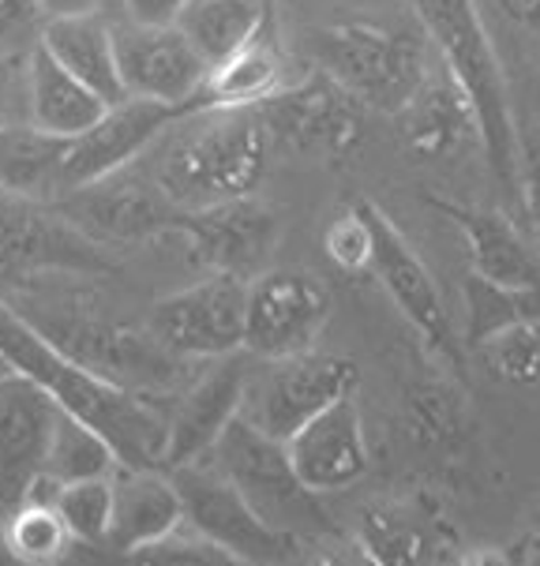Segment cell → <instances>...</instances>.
I'll return each instance as SVG.
<instances>
[{
	"label": "cell",
	"mask_w": 540,
	"mask_h": 566,
	"mask_svg": "<svg viewBox=\"0 0 540 566\" xmlns=\"http://www.w3.org/2000/svg\"><path fill=\"white\" fill-rule=\"evenodd\" d=\"M413 15L424 23L439 61L466 86L480 117V150L496 180L503 207L526 226L522 210V132L510 105L507 72L480 19L477 0H413Z\"/></svg>",
	"instance_id": "2"
},
{
	"label": "cell",
	"mask_w": 540,
	"mask_h": 566,
	"mask_svg": "<svg viewBox=\"0 0 540 566\" xmlns=\"http://www.w3.org/2000/svg\"><path fill=\"white\" fill-rule=\"evenodd\" d=\"M356 548L368 563H443L461 559L450 552L439 522L428 511H417L413 503H368L356 522Z\"/></svg>",
	"instance_id": "25"
},
{
	"label": "cell",
	"mask_w": 540,
	"mask_h": 566,
	"mask_svg": "<svg viewBox=\"0 0 540 566\" xmlns=\"http://www.w3.org/2000/svg\"><path fill=\"white\" fill-rule=\"evenodd\" d=\"M113 38H117L121 83L135 98L185 105L210 72V61L180 31L177 19L173 23L132 19L124 27H113Z\"/></svg>",
	"instance_id": "18"
},
{
	"label": "cell",
	"mask_w": 540,
	"mask_h": 566,
	"mask_svg": "<svg viewBox=\"0 0 540 566\" xmlns=\"http://www.w3.org/2000/svg\"><path fill=\"white\" fill-rule=\"evenodd\" d=\"M364 109L368 105L320 64L301 83H289L285 91L259 105L274 147L323 161H342L361 147Z\"/></svg>",
	"instance_id": "9"
},
{
	"label": "cell",
	"mask_w": 540,
	"mask_h": 566,
	"mask_svg": "<svg viewBox=\"0 0 540 566\" xmlns=\"http://www.w3.org/2000/svg\"><path fill=\"white\" fill-rule=\"evenodd\" d=\"M53 506L61 511L68 533L75 536V544H102V548H110L113 476H91V481L61 484L53 495Z\"/></svg>",
	"instance_id": "35"
},
{
	"label": "cell",
	"mask_w": 540,
	"mask_h": 566,
	"mask_svg": "<svg viewBox=\"0 0 540 566\" xmlns=\"http://www.w3.org/2000/svg\"><path fill=\"white\" fill-rule=\"evenodd\" d=\"M42 45L110 105L128 98L117 69V38H113V27L98 12L53 15L42 34Z\"/></svg>",
	"instance_id": "28"
},
{
	"label": "cell",
	"mask_w": 540,
	"mask_h": 566,
	"mask_svg": "<svg viewBox=\"0 0 540 566\" xmlns=\"http://www.w3.org/2000/svg\"><path fill=\"white\" fill-rule=\"evenodd\" d=\"M185 522V499L173 484L169 469L121 465L113 473V533L110 552L128 555L143 544L158 541Z\"/></svg>",
	"instance_id": "24"
},
{
	"label": "cell",
	"mask_w": 540,
	"mask_h": 566,
	"mask_svg": "<svg viewBox=\"0 0 540 566\" xmlns=\"http://www.w3.org/2000/svg\"><path fill=\"white\" fill-rule=\"evenodd\" d=\"M285 450L301 481L320 495L342 492V488L361 481L368 473V443H364L356 395L338 398L334 406L315 412L304 428H297L285 439Z\"/></svg>",
	"instance_id": "21"
},
{
	"label": "cell",
	"mask_w": 540,
	"mask_h": 566,
	"mask_svg": "<svg viewBox=\"0 0 540 566\" xmlns=\"http://www.w3.org/2000/svg\"><path fill=\"white\" fill-rule=\"evenodd\" d=\"M72 139L38 128L34 120H0V188L53 203L64 191Z\"/></svg>",
	"instance_id": "27"
},
{
	"label": "cell",
	"mask_w": 540,
	"mask_h": 566,
	"mask_svg": "<svg viewBox=\"0 0 540 566\" xmlns=\"http://www.w3.org/2000/svg\"><path fill=\"white\" fill-rule=\"evenodd\" d=\"M45 12L53 15H86V12H98L102 0H42Z\"/></svg>",
	"instance_id": "44"
},
{
	"label": "cell",
	"mask_w": 540,
	"mask_h": 566,
	"mask_svg": "<svg viewBox=\"0 0 540 566\" xmlns=\"http://www.w3.org/2000/svg\"><path fill=\"white\" fill-rule=\"evenodd\" d=\"M368 218H372V237H375V252H372V277L387 290L391 304L402 312V319L417 331V338L424 342V349L436 353L455 376H461L466 357H461V338L458 326L450 323L447 301L439 293V282L432 277L428 263L413 252V244L402 237V229L383 214L380 207L368 199Z\"/></svg>",
	"instance_id": "13"
},
{
	"label": "cell",
	"mask_w": 540,
	"mask_h": 566,
	"mask_svg": "<svg viewBox=\"0 0 540 566\" xmlns=\"http://www.w3.org/2000/svg\"><path fill=\"white\" fill-rule=\"evenodd\" d=\"M177 120H180V105L135 98V94L113 102L83 136L72 139L68 166H64V191L91 185V180L110 177V172L132 166V161L147 147H154Z\"/></svg>",
	"instance_id": "20"
},
{
	"label": "cell",
	"mask_w": 540,
	"mask_h": 566,
	"mask_svg": "<svg viewBox=\"0 0 540 566\" xmlns=\"http://www.w3.org/2000/svg\"><path fill=\"white\" fill-rule=\"evenodd\" d=\"M461 293H466V334L472 345L510 323L540 319V290H499V285L480 282V277L469 274Z\"/></svg>",
	"instance_id": "34"
},
{
	"label": "cell",
	"mask_w": 540,
	"mask_h": 566,
	"mask_svg": "<svg viewBox=\"0 0 540 566\" xmlns=\"http://www.w3.org/2000/svg\"><path fill=\"white\" fill-rule=\"evenodd\" d=\"M12 94H15V61L12 56H0V120H19L12 117L15 109Z\"/></svg>",
	"instance_id": "43"
},
{
	"label": "cell",
	"mask_w": 540,
	"mask_h": 566,
	"mask_svg": "<svg viewBox=\"0 0 540 566\" xmlns=\"http://www.w3.org/2000/svg\"><path fill=\"white\" fill-rule=\"evenodd\" d=\"M169 132L154 177L180 210L252 196L274 147L259 105L185 113Z\"/></svg>",
	"instance_id": "3"
},
{
	"label": "cell",
	"mask_w": 540,
	"mask_h": 566,
	"mask_svg": "<svg viewBox=\"0 0 540 566\" xmlns=\"http://www.w3.org/2000/svg\"><path fill=\"white\" fill-rule=\"evenodd\" d=\"M23 315L45 334V338H53L61 345L68 357H75L91 371H98L102 379L117 382V387L169 398L196 376L191 364H199V360H185V357H177V353H169L166 345H158L150 338V331L113 326L83 312L31 308Z\"/></svg>",
	"instance_id": "6"
},
{
	"label": "cell",
	"mask_w": 540,
	"mask_h": 566,
	"mask_svg": "<svg viewBox=\"0 0 540 566\" xmlns=\"http://www.w3.org/2000/svg\"><path fill=\"white\" fill-rule=\"evenodd\" d=\"M331 319V293L308 271H267L248 282L245 349L278 360L315 349Z\"/></svg>",
	"instance_id": "15"
},
{
	"label": "cell",
	"mask_w": 540,
	"mask_h": 566,
	"mask_svg": "<svg viewBox=\"0 0 540 566\" xmlns=\"http://www.w3.org/2000/svg\"><path fill=\"white\" fill-rule=\"evenodd\" d=\"M428 31L417 15L413 19H345L323 27L312 38V56L350 94H356L368 109L398 117L409 105L420 83L428 80L432 61Z\"/></svg>",
	"instance_id": "4"
},
{
	"label": "cell",
	"mask_w": 540,
	"mask_h": 566,
	"mask_svg": "<svg viewBox=\"0 0 540 566\" xmlns=\"http://www.w3.org/2000/svg\"><path fill=\"white\" fill-rule=\"evenodd\" d=\"M507 555H510V563H537L540 566V503L533 506L526 530L515 536V544L507 548Z\"/></svg>",
	"instance_id": "41"
},
{
	"label": "cell",
	"mask_w": 540,
	"mask_h": 566,
	"mask_svg": "<svg viewBox=\"0 0 540 566\" xmlns=\"http://www.w3.org/2000/svg\"><path fill=\"white\" fill-rule=\"evenodd\" d=\"M270 8L274 0H188L177 12V23L215 69L259 31Z\"/></svg>",
	"instance_id": "30"
},
{
	"label": "cell",
	"mask_w": 540,
	"mask_h": 566,
	"mask_svg": "<svg viewBox=\"0 0 540 566\" xmlns=\"http://www.w3.org/2000/svg\"><path fill=\"white\" fill-rule=\"evenodd\" d=\"M173 484L185 499V522L221 544L237 563H289L301 555V541L256 514L240 488L210 462L173 465Z\"/></svg>",
	"instance_id": "11"
},
{
	"label": "cell",
	"mask_w": 540,
	"mask_h": 566,
	"mask_svg": "<svg viewBox=\"0 0 540 566\" xmlns=\"http://www.w3.org/2000/svg\"><path fill=\"white\" fill-rule=\"evenodd\" d=\"M472 349L499 382L518 390H540V319L510 323Z\"/></svg>",
	"instance_id": "33"
},
{
	"label": "cell",
	"mask_w": 540,
	"mask_h": 566,
	"mask_svg": "<svg viewBox=\"0 0 540 566\" xmlns=\"http://www.w3.org/2000/svg\"><path fill=\"white\" fill-rule=\"evenodd\" d=\"M428 203L458 229L472 277L499 290H540V244L510 210L458 203L447 196H428Z\"/></svg>",
	"instance_id": "19"
},
{
	"label": "cell",
	"mask_w": 540,
	"mask_h": 566,
	"mask_svg": "<svg viewBox=\"0 0 540 566\" xmlns=\"http://www.w3.org/2000/svg\"><path fill=\"white\" fill-rule=\"evenodd\" d=\"M248 277L207 271L196 285L166 293L147 312V331L158 345L185 360H215L245 349Z\"/></svg>",
	"instance_id": "10"
},
{
	"label": "cell",
	"mask_w": 540,
	"mask_h": 566,
	"mask_svg": "<svg viewBox=\"0 0 540 566\" xmlns=\"http://www.w3.org/2000/svg\"><path fill=\"white\" fill-rule=\"evenodd\" d=\"M323 252L342 274H368L372 271L375 237H372L368 199L356 196L331 218V226H326V233H323Z\"/></svg>",
	"instance_id": "36"
},
{
	"label": "cell",
	"mask_w": 540,
	"mask_h": 566,
	"mask_svg": "<svg viewBox=\"0 0 540 566\" xmlns=\"http://www.w3.org/2000/svg\"><path fill=\"white\" fill-rule=\"evenodd\" d=\"M522 132V210L526 229L540 244V124H518Z\"/></svg>",
	"instance_id": "39"
},
{
	"label": "cell",
	"mask_w": 540,
	"mask_h": 566,
	"mask_svg": "<svg viewBox=\"0 0 540 566\" xmlns=\"http://www.w3.org/2000/svg\"><path fill=\"white\" fill-rule=\"evenodd\" d=\"M285 86L289 61L282 50V34H278V15L270 8L267 19L259 23V31L237 53H229L226 61H218L207 72L199 91L180 105V117L199 109H221V105H263L278 91H285Z\"/></svg>",
	"instance_id": "23"
},
{
	"label": "cell",
	"mask_w": 540,
	"mask_h": 566,
	"mask_svg": "<svg viewBox=\"0 0 540 566\" xmlns=\"http://www.w3.org/2000/svg\"><path fill=\"white\" fill-rule=\"evenodd\" d=\"M248 371H252L248 349L199 364L196 376L169 398V439L162 469L207 462L215 454L221 431L245 412Z\"/></svg>",
	"instance_id": "16"
},
{
	"label": "cell",
	"mask_w": 540,
	"mask_h": 566,
	"mask_svg": "<svg viewBox=\"0 0 540 566\" xmlns=\"http://www.w3.org/2000/svg\"><path fill=\"white\" fill-rule=\"evenodd\" d=\"M185 4L188 0H124L128 15L139 19V23H173Z\"/></svg>",
	"instance_id": "42"
},
{
	"label": "cell",
	"mask_w": 540,
	"mask_h": 566,
	"mask_svg": "<svg viewBox=\"0 0 540 566\" xmlns=\"http://www.w3.org/2000/svg\"><path fill=\"white\" fill-rule=\"evenodd\" d=\"M169 237L188 248V259L207 271H226L237 277H259L270 266L282 226L267 203L252 196L221 199V203L177 210Z\"/></svg>",
	"instance_id": "14"
},
{
	"label": "cell",
	"mask_w": 540,
	"mask_h": 566,
	"mask_svg": "<svg viewBox=\"0 0 540 566\" xmlns=\"http://www.w3.org/2000/svg\"><path fill=\"white\" fill-rule=\"evenodd\" d=\"M117 469H121V458L110 439L94 424H86V420L64 409L61 420H56L42 481L61 488L72 481H91V476H113Z\"/></svg>",
	"instance_id": "31"
},
{
	"label": "cell",
	"mask_w": 540,
	"mask_h": 566,
	"mask_svg": "<svg viewBox=\"0 0 540 566\" xmlns=\"http://www.w3.org/2000/svg\"><path fill=\"white\" fill-rule=\"evenodd\" d=\"M4 544L23 563H56L72 552L75 536L68 533L53 499H27L4 514Z\"/></svg>",
	"instance_id": "32"
},
{
	"label": "cell",
	"mask_w": 540,
	"mask_h": 566,
	"mask_svg": "<svg viewBox=\"0 0 540 566\" xmlns=\"http://www.w3.org/2000/svg\"><path fill=\"white\" fill-rule=\"evenodd\" d=\"M402 424L413 447L458 450L469 436V406L458 382L447 376H420L405 387Z\"/></svg>",
	"instance_id": "29"
},
{
	"label": "cell",
	"mask_w": 540,
	"mask_h": 566,
	"mask_svg": "<svg viewBox=\"0 0 540 566\" xmlns=\"http://www.w3.org/2000/svg\"><path fill=\"white\" fill-rule=\"evenodd\" d=\"M210 462L240 488V495L274 530L297 536V541H338L342 536L334 517L320 503V492L301 481L282 439L256 428L245 412L221 431Z\"/></svg>",
	"instance_id": "5"
},
{
	"label": "cell",
	"mask_w": 540,
	"mask_h": 566,
	"mask_svg": "<svg viewBox=\"0 0 540 566\" xmlns=\"http://www.w3.org/2000/svg\"><path fill=\"white\" fill-rule=\"evenodd\" d=\"M526 102H529V117H533V124H540V69L533 72V80L526 86Z\"/></svg>",
	"instance_id": "45"
},
{
	"label": "cell",
	"mask_w": 540,
	"mask_h": 566,
	"mask_svg": "<svg viewBox=\"0 0 540 566\" xmlns=\"http://www.w3.org/2000/svg\"><path fill=\"white\" fill-rule=\"evenodd\" d=\"M394 124H398L402 147L417 158H450L480 143L477 105L443 61L439 69L428 72V80L420 83V91L394 117Z\"/></svg>",
	"instance_id": "22"
},
{
	"label": "cell",
	"mask_w": 540,
	"mask_h": 566,
	"mask_svg": "<svg viewBox=\"0 0 540 566\" xmlns=\"http://www.w3.org/2000/svg\"><path fill=\"white\" fill-rule=\"evenodd\" d=\"M0 353L12 360L15 371L42 382L61 401V409L75 412L86 424H94L117 450L121 465L135 469H162L166 465V439H169V398L139 395V390L117 387L102 379L86 364L45 338L15 304L0 296Z\"/></svg>",
	"instance_id": "1"
},
{
	"label": "cell",
	"mask_w": 540,
	"mask_h": 566,
	"mask_svg": "<svg viewBox=\"0 0 540 566\" xmlns=\"http://www.w3.org/2000/svg\"><path fill=\"white\" fill-rule=\"evenodd\" d=\"M356 382H361V371H356L353 360L323 357L315 349L278 360L252 357L245 417L256 428H263L267 436L285 443L315 412L334 406L338 398L356 395Z\"/></svg>",
	"instance_id": "7"
},
{
	"label": "cell",
	"mask_w": 540,
	"mask_h": 566,
	"mask_svg": "<svg viewBox=\"0 0 540 566\" xmlns=\"http://www.w3.org/2000/svg\"><path fill=\"white\" fill-rule=\"evenodd\" d=\"M53 207L94 244H143L150 237H169L177 203L166 196L158 177H143L132 166H124L110 177H98L91 185L68 188L53 199Z\"/></svg>",
	"instance_id": "12"
},
{
	"label": "cell",
	"mask_w": 540,
	"mask_h": 566,
	"mask_svg": "<svg viewBox=\"0 0 540 566\" xmlns=\"http://www.w3.org/2000/svg\"><path fill=\"white\" fill-rule=\"evenodd\" d=\"M105 109H110V102L98 91H91L75 72H68L45 45H38L27 56V113L38 128L75 139Z\"/></svg>",
	"instance_id": "26"
},
{
	"label": "cell",
	"mask_w": 540,
	"mask_h": 566,
	"mask_svg": "<svg viewBox=\"0 0 540 566\" xmlns=\"http://www.w3.org/2000/svg\"><path fill=\"white\" fill-rule=\"evenodd\" d=\"M50 12L42 0H0V56L23 61L42 45Z\"/></svg>",
	"instance_id": "38"
},
{
	"label": "cell",
	"mask_w": 540,
	"mask_h": 566,
	"mask_svg": "<svg viewBox=\"0 0 540 566\" xmlns=\"http://www.w3.org/2000/svg\"><path fill=\"white\" fill-rule=\"evenodd\" d=\"M8 371H15V368H12V360H8V357H4V353H0V379H4V376H8Z\"/></svg>",
	"instance_id": "46"
},
{
	"label": "cell",
	"mask_w": 540,
	"mask_h": 566,
	"mask_svg": "<svg viewBox=\"0 0 540 566\" xmlns=\"http://www.w3.org/2000/svg\"><path fill=\"white\" fill-rule=\"evenodd\" d=\"M132 563H177V566H218V563H237L221 544L210 541L207 533H199L196 525L180 522L177 530H169L158 541L143 544L128 555Z\"/></svg>",
	"instance_id": "37"
},
{
	"label": "cell",
	"mask_w": 540,
	"mask_h": 566,
	"mask_svg": "<svg viewBox=\"0 0 540 566\" xmlns=\"http://www.w3.org/2000/svg\"><path fill=\"white\" fill-rule=\"evenodd\" d=\"M61 271H110V255L53 203H38L0 188V290H19L38 274Z\"/></svg>",
	"instance_id": "8"
},
{
	"label": "cell",
	"mask_w": 540,
	"mask_h": 566,
	"mask_svg": "<svg viewBox=\"0 0 540 566\" xmlns=\"http://www.w3.org/2000/svg\"><path fill=\"white\" fill-rule=\"evenodd\" d=\"M485 4L507 23H515L518 31L540 38V0H485Z\"/></svg>",
	"instance_id": "40"
},
{
	"label": "cell",
	"mask_w": 540,
	"mask_h": 566,
	"mask_svg": "<svg viewBox=\"0 0 540 566\" xmlns=\"http://www.w3.org/2000/svg\"><path fill=\"white\" fill-rule=\"evenodd\" d=\"M61 412V401L23 371H8L0 379V511L4 514L27 503L34 484L42 481Z\"/></svg>",
	"instance_id": "17"
}]
</instances>
